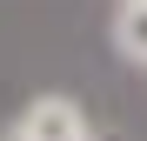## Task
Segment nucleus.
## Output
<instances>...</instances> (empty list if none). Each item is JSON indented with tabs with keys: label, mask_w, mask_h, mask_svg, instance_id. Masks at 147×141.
I'll return each mask as SVG.
<instances>
[{
	"label": "nucleus",
	"mask_w": 147,
	"mask_h": 141,
	"mask_svg": "<svg viewBox=\"0 0 147 141\" xmlns=\"http://www.w3.org/2000/svg\"><path fill=\"white\" fill-rule=\"evenodd\" d=\"M13 141H94V121L74 94H34L13 114Z\"/></svg>",
	"instance_id": "nucleus-1"
},
{
	"label": "nucleus",
	"mask_w": 147,
	"mask_h": 141,
	"mask_svg": "<svg viewBox=\"0 0 147 141\" xmlns=\"http://www.w3.org/2000/svg\"><path fill=\"white\" fill-rule=\"evenodd\" d=\"M114 47H120L134 67H147V0H120V14H114Z\"/></svg>",
	"instance_id": "nucleus-2"
}]
</instances>
